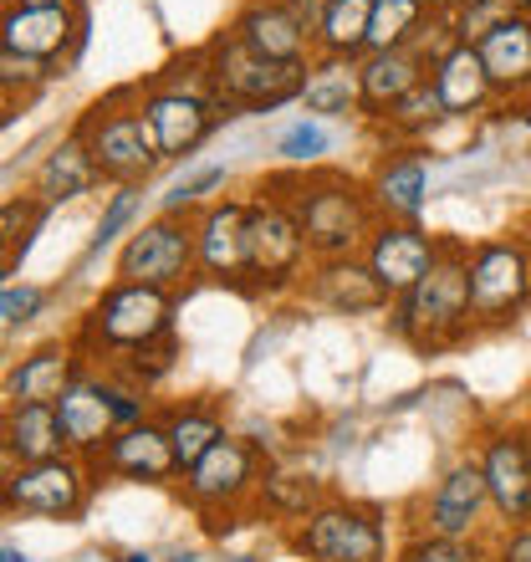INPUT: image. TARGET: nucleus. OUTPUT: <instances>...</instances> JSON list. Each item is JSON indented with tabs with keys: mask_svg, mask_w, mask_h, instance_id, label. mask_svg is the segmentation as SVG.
I'll return each instance as SVG.
<instances>
[{
	"mask_svg": "<svg viewBox=\"0 0 531 562\" xmlns=\"http://www.w3.org/2000/svg\"><path fill=\"white\" fill-rule=\"evenodd\" d=\"M118 562H154V552H128V558H118Z\"/></svg>",
	"mask_w": 531,
	"mask_h": 562,
	"instance_id": "8fccbe9b",
	"label": "nucleus"
},
{
	"mask_svg": "<svg viewBox=\"0 0 531 562\" xmlns=\"http://www.w3.org/2000/svg\"><path fill=\"white\" fill-rule=\"evenodd\" d=\"M296 562H302V558H296Z\"/></svg>",
	"mask_w": 531,
	"mask_h": 562,
	"instance_id": "6e6d98bb",
	"label": "nucleus"
},
{
	"mask_svg": "<svg viewBox=\"0 0 531 562\" xmlns=\"http://www.w3.org/2000/svg\"><path fill=\"white\" fill-rule=\"evenodd\" d=\"M394 562H490V542L486 537H429V532H409L398 542Z\"/></svg>",
	"mask_w": 531,
	"mask_h": 562,
	"instance_id": "4c0bfd02",
	"label": "nucleus"
},
{
	"mask_svg": "<svg viewBox=\"0 0 531 562\" xmlns=\"http://www.w3.org/2000/svg\"><path fill=\"white\" fill-rule=\"evenodd\" d=\"M286 548L302 562H394L384 512L369 502H353V496H327L317 512L292 521Z\"/></svg>",
	"mask_w": 531,
	"mask_h": 562,
	"instance_id": "9b49d317",
	"label": "nucleus"
},
{
	"mask_svg": "<svg viewBox=\"0 0 531 562\" xmlns=\"http://www.w3.org/2000/svg\"><path fill=\"white\" fill-rule=\"evenodd\" d=\"M194 277V215H154L128 231L113 256V281H144L179 292Z\"/></svg>",
	"mask_w": 531,
	"mask_h": 562,
	"instance_id": "2eb2a0df",
	"label": "nucleus"
},
{
	"mask_svg": "<svg viewBox=\"0 0 531 562\" xmlns=\"http://www.w3.org/2000/svg\"><path fill=\"white\" fill-rule=\"evenodd\" d=\"M46 302H52V292L46 286H31V281H21V286H0V327H21L36 323L46 312Z\"/></svg>",
	"mask_w": 531,
	"mask_h": 562,
	"instance_id": "79ce46f5",
	"label": "nucleus"
},
{
	"mask_svg": "<svg viewBox=\"0 0 531 562\" xmlns=\"http://www.w3.org/2000/svg\"><path fill=\"white\" fill-rule=\"evenodd\" d=\"M465 246L471 240H450L444 236L440 261L429 267V277L414 292L388 302V333L398 342H409L414 353H450L460 342L475 338V317H471V271H465Z\"/></svg>",
	"mask_w": 531,
	"mask_h": 562,
	"instance_id": "20e7f679",
	"label": "nucleus"
},
{
	"mask_svg": "<svg viewBox=\"0 0 531 562\" xmlns=\"http://www.w3.org/2000/svg\"><path fill=\"white\" fill-rule=\"evenodd\" d=\"M444 251V236H429L425 225H409V221H379V231L369 236L363 246V261H369L373 281L388 292V302L404 292H414L419 281L429 277V267L440 261Z\"/></svg>",
	"mask_w": 531,
	"mask_h": 562,
	"instance_id": "6ab92c4d",
	"label": "nucleus"
},
{
	"mask_svg": "<svg viewBox=\"0 0 531 562\" xmlns=\"http://www.w3.org/2000/svg\"><path fill=\"white\" fill-rule=\"evenodd\" d=\"M429 82H434V92H440L444 119L450 123H471V119H481V113L496 103V88H490V77H486V61H481V52L465 46V42H460L455 52H444V57L429 67Z\"/></svg>",
	"mask_w": 531,
	"mask_h": 562,
	"instance_id": "a878e982",
	"label": "nucleus"
},
{
	"mask_svg": "<svg viewBox=\"0 0 531 562\" xmlns=\"http://www.w3.org/2000/svg\"><path fill=\"white\" fill-rule=\"evenodd\" d=\"M98 184H103V175H98V164H92L88 144H82L77 134L61 138V144L52 148L42 164H36V175H31V194H36L46 210L72 205V200L92 194Z\"/></svg>",
	"mask_w": 531,
	"mask_h": 562,
	"instance_id": "cd10ccee",
	"label": "nucleus"
},
{
	"mask_svg": "<svg viewBox=\"0 0 531 562\" xmlns=\"http://www.w3.org/2000/svg\"><path fill=\"white\" fill-rule=\"evenodd\" d=\"M527 159H531V138H527Z\"/></svg>",
	"mask_w": 531,
	"mask_h": 562,
	"instance_id": "864d4df0",
	"label": "nucleus"
},
{
	"mask_svg": "<svg viewBox=\"0 0 531 562\" xmlns=\"http://www.w3.org/2000/svg\"><path fill=\"white\" fill-rule=\"evenodd\" d=\"M444 103H440V92H434V82H419L414 92H404L394 108H388L379 123H369L373 138H379V148L384 144H429V134L434 128H444Z\"/></svg>",
	"mask_w": 531,
	"mask_h": 562,
	"instance_id": "7c9ffc66",
	"label": "nucleus"
},
{
	"mask_svg": "<svg viewBox=\"0 0 531 562\" xmlns=\"http://www.w3.org/2000/svg\"><path fill=\"white\" fill-rule=\"evenodd\" d=\"M369 21H373V0H332L317 31V57L332 61H358L369 52Z\"/></svg>",
	"mask_w": 531,
	"mask_h": 562,
	"instance_id": "473e14b6",
	"label": "nucleus"
},
{
	"mask_svg": "<svg viewBox=\"0 0 531 562\" xmlns=\"http://www.w3.org/2000/svg\"><path fill=\"white\" fill-rule=\"evenodd\" d=\"M332 128H327L323 119H292L286 128H281L276 138H271V154H276V164L281 169H317V164L332 154Z\"/></svg>",
	"mask_w": 531,
	"mask_h": 562,
	"instance_id": "72a5a7b5",
	"label": "nucleus"
},
{
	"mask_svg": "<svg viewBox=\"0 0 531 562\" xmlns=\"http://www.w3.org/2000/svg\"><path fill=\"white\" fill-rule=\"evenodd\" d=\"M490 562H531V521L527 527H506L490 542Z\"/></svg>",
	"mask_w": 531,
	"mask_h": 562,
	"instance_id": "37998d69",
	"label": "nucleus"
},
{
	"mask_svg": "<svg viewBox=\"0 0 531 562\" xmlns=\"http://www.w3.org/2000/svg\"><path fill=\"white\" fill-rule=\"evenodd\" d=\"M15 471V456H11V445H5V435H0V481Z\"/></svg>",
	"mask_w": 531,
	"mask_h": 562,
	"instance_id": "a18cd8bd",
	"label": "nucleus"
},
{
	"mask_svg": "<svg viewBox=\"0 0 531 562\" xmlns=\"http://www.w3.org/2000/svg\"><path fill=\"white\" fill-rule=\"evenodd\" d=\"M486 77L501 103H521L531 98V15H506L475 42Z\"/></svg>",
	"mask_w": 531,
	"mask_h": 562,
	"instance_id": "393cba45",
	"label": "nucleus"
},
{
	"mask_svg": "<svg viewBox=\"0 0 531 562\" xmlns=\"http://www.w3.org/2000/svg\"><path fill=\"white\" fill-rule=\"evenodd\" d=\"M521 236H527V240H531V215H527V221H521Z\"/></svg>",
	"mask_w": 531,
	"mask_h": 562,
	"instance_id": "603ef678",
	"label": "nucleus"
},
{
	"mask_svg": "<svg viewBox=\"0 0 531 562\" xmlns=\"http://www.w3.org/2000/svg\"><path fill=\"white\" fill-rule=\"evenodd\" d=\"M138 108H144L148 128L159 138L163 164H190L210 138L221 134L225 123L236 119L230 108L215 98L205 72V52H190V57H174L163 72H154L138 88Z\"/></svg>",
	"mask_w": 531,
	"mask_h": 562,
	"instance_id": "f03ea898",
	"label": "nucleus"
},
{
	"mask_svg": "<svg viewBox=\"0 0 531 562\" xmlns=\"http://www.w3.org/2000/svg\"><path fill=\"white\" fill-rule=\"evenodd\" d=\"M57 77H67L61 67L52 61H36V57H21L11 46H0V98L5 103H31L42 88H52Z\"/></svg>",
	"mask_w": 531,
	"mask_h": 562,
	"instance_id": "58836bf2",
	"label": "nucleus"
},
{
	"mask_svg": "<svg viewBox=\"0 0 531 562\" xmlns=\"http://www.w3.org/2000/svg\"><path fill=\"white\" fill-rule=\"evenodd\" d=\"M490 521V496H486V475L475 460V445L460 450L440 465V475L429 481V491L414 502V527L409 532L429 537H486Z\"/></svg>",
	"mask_w": 531,
	"mask_h": 562,
	"instance_id": "4468645a",
	"label": "nucleus"
},
{
	"mask_svg": "<svg viewBox=\"0 0 531 562\" xmlns=\"http://www.w3.org/2000/svg\"><path fill=\"white\" fill-rule=\"evenodd\" d=\"M72 134L88 144L98 175H103L113 190L144 184V179L159 175V164H163L159 138H154L144 108H138V88H118V92H108V98H98V103L77 119Z\"/></svg>",
	"mask_w": 531,
	"mask_h": 562,
	"instance_id": "39448f33",
	"label": "nucleus"
},
{
	"mask_svg": "<svg viewBox=\"0 0 531 562\" xmlns=\"http://www.w3.org/2000/svg\"><path fill=\"white\" fill-rule=\"evenodd\" d=\"M174 312H179V292L163 286H144V281H108L103 292L92 296V307L77 317L72 327V348L88 363L108 369L128 353L159 348L174 338Z\"/></svg>",
	"mask_w": 531,
	"mask_h": 562,
	"instance_id": "7ed1b4c3",
	"label": "nucleus"
},
{
	"mask_svg": "<svg viewBox=\"0 0 531 562\" xmlns=\"http://www.w3.org/2000/svg\"><path fill=\"white\" fill-rule=\"evenodd\" d=\"M369 200L379 221H409L425 225V210L434 200V154L429 144H384L369 169Z\"/></svg>",
	"mask_w": 531,
	"mask_h": 562,
	"instance_id": "dca6fc26",
	"label": "nucleus"
},
{
	"mask_svg": "<svg viewBox=\"0 0 531 562\" xmlns=\"http://www.w3.org/2000/svg\"><path fill=\"white\" fill-rule=\"evenodd\" d=\"M296 108H302L307 119H323V123L358 119V113H363V103H358V72H353V61H332V57H317V61H312Z\"/></svg>",
	"mask_w": 531,
	"mask_h": 562,
	"instance_id": "c756f323",
	"label": "nucleus"
},
{
	"mask_svg": "<svg viewBox=\"0 0 531 562\" xmlns=\"http://www.w3.org/2000/svg\"><path fill=\"white\" fill-rule=\"evenodd\" d=\"M0 5H11V0H0Z\"/></svg>",
	"mask_w": 531,
	"mask_h": 562,
	"instance_id": "5fc2aeb1",
	"label": "nucleus"
},
{
	"mask_svg": "<svg viewBox=\"0 0 531 562\" xmlns=\"http://www.w3.org/2000/svg\"><path fill=\"white\" fill-rule=\"evenodd\" d=\"M429 15V0H373L369 21V52H388V46H409L419 21Z\"/></svg>",
	"mask_w": 531,
	"mask_h": 562,
	"instance_id": "c9c22d12",
	"label": "nucleus"
},
{
	"mask_svg": "<svg viewBox=\"0 0 531 562\" xmlns=\"http://www.w3.org/2000/svg\"><path fill=\"white\" fill-rule=\"evenodd\" d=\"M42 221H46V205L36 194L5 200V205H0V251H11V261H21V256L31 251V236L42 231Z\"/></svg>",
	"mask_w": 531,
	"mask_h": 562,
	"instance_id": "ea45409f",
	"label": "nucleus"
},
{
	"mask_svg": "<svg viewBox=\"0 0 531 562\" xmlns=\"http://www.w3.org/2000/svg\"><path fill=\"white\" fill-rule=\"evenodd\" d=\"M169 562H200V552H174Z\"/></svg>",
	"mask_w": 531,
	"mask_h": 562,
	"instance_id": "3c124183",
	"label": "nucleus"
},
{
	"mask_svg": "<svg viewBox=\"0 0 531 562\" xmlns=\"http://www.w3.org/2000/svg\"><path fill=\"white\" fill-rule=\"evenodd\" d=\"M281 5H286V11L296 15V26L312 31V42H317V31H323V15H327V5H332V0H281Z\"/></svg>",
	"mask_w": 531,
	"mask_h": 562,
	"instance_id": "c03bdc74",
	"label": "nucleus"
},
{
	"mask_svg": "<svg viewBox=\"0 0 531 562\" xmlns=\"http://www.w3.org/2000/svg\"><path fill=\"white\" fill-rule=\"evenodd\" d=\"M194 277L246 296V194L194 210Z\"/></svg>",
	"mask_w": 531,
	"mask_h": 562,
	"instance_id": "f3484780",
	"label": "nucleus"
},
{
	"mask_svg": "<svg viewBox=\"0 0 531 562\" xmlns=\"http://www.w3.org/2000/svg\"><path fill=\"white\" fill-rule=\"evenodd\" d=\"M159 419H163V435H169V450H174L179 475L190 471L200 456H210V450L230 435V425H225V404L210 400V394H200V400L159 404Z\"/></svg>",
	"mask_w": 531,
	"mask_h": 562,
	"instance_id": "bb28decb",
	"label": "nucleus"
},
{
	"mask_svg": "<svg viewBox=\"0 0 531 562\" xmlns=\"http://www.w3.org/2000/svg\"><path fill=\"white\" fill-rule=\"evenodd\" d=\"M92 465V481L103 486V481H128V486H169L179 475L174 465V450H169V435H163V419L159 409L138 425L118 429L113 440L88 460Z\"/></svg>",
	"mask_w": 531,
	"mask_h": 562,
	"instance_id": "a211bd4d",
	"label": "nucleus"
},
{
	"mask_svg": "<svg viewBox=\"0 0 531 562\" xmlns=\"http://www.w3.org/2000/svg\"><path fill=\"white\" fill-rule=\"evenodd\" d=\"M21 119V103H5V98H0V128H5V123H15Z\"/></svg>",
	"mask_w": 531,
	"mask_h": 562,
	"instance_id": "49530a36",
	"label": "nucleus"
},
{
	"mask_svg": "<svg viewBox=\"0 0 531 562\" xmlns=\"http://www.w3.org/2000/svg\"><path fill=\"white\" fill-rule=\"evenodd\" d=\"M261 190H271L296 215L307 236L312 261H342L363 256L369 236L379 231V210L369 200V184L342 169H271L261 175Z\"/></svg>",
	"mask_w": 531,
	"mask_h": 562,
	"instance_id": "f257e3e1",
	"label": "nucleus"
},
{
	"mask_svg": "<svg viewBox=\"0 0 531 562\" xmlns=\"http://www.w3.org/2000/svg\"><path fill=\"white\" fill-rule=\"evenodd\" d=\"M138 205H144V184H123V190L108 194L103 205V221H98V231H92V240L82 246V256H77V271H88L103 261V251H113V246H123V231L133 225V215H138Z\"/></svg>",
	"mask_w": 531,
	"mask_h": 562,
	"instance_id": "f704fd0d",
	"label": "nucleus"
},
{
	"mask_svg": "<svg viewBox=\"0 0 531 562\" xmlns=\"http://www.w3.org/2000/svg\"><path fill=\"white\" fill-rule=\"evenodd\" d=\"M465 271H471V317L475 333H501L517 327L531 312V240L517 231L471 240L465 246Z\"/></svg>",
	"mask_w": 531,
	"mask_h": 562,
	"instance_id": "6e6552de",
	"label": "nucleus"
},
{
	"mask_svg": "<svg viewBox=\"0 0 531 562\" xmlns=\"http://www.w3.org/2000/svg\"><path fill=\"white\" fill-rule=\"evenodd\" d=\"M225 184H230V169H225V164H200V169H190L184 179H174V184L163 190L159 215H194L200 205L221 200Z\"/></svg>",
	"mask_w": 531,
	"mask_h": 562,
	"instance_id": "e433bc0d",
	"label": "nucleus"
},
{
	"mask_svg": "<svg viewBox=\"0 0 531 562\" xmlns=\"http://www.w3.org/2000/svg\"><path fill=\"white\" fill-rule=\"evenodd\" d=\"M475 460L486 475L490 521L527 527L531 521V419H490L475 435Z\"/></svg>",
	"mask_w": 531,
	"mask_h": 562,
	"instance_id": "ddd939ff",
	"label": "nucleus"
},
{
	"mask_svg": "<svg viewBox=\"0 0 531 562\" xmlns=\"http://www.w3.org/2000/svg\"><path fill=\"white\" fill-rule=\"evenodd\" d=\"M240 42L251 46L256 57L281 61V67H312L317 61V42L312 31L296 26V15L281 0H240L236 15L225 21Z\"/></svg>",
	"mask_w": 531,
	"mask_h": 562,
	"instance_id": "412c9836",
	"label": "nucleus"
},
{
	"mask_svg": "<svg viewBox=\"0 0 531 562\" xmlns=\"http://www.w3.org/2000/svg\"><path fill=\"white\" fill-rule=\"evenodd\" d=\"M0 435H5V445H11L15 465H36V460L72 456L67 440H61L57 404H11V400H0Z\"/></svg>",
	"mask_w": 531,
	"mask_h": 562,
	"instance_id": "c85d7f7f",
	"label": "nucleus"
},
{
	"mask_svg": "<svg viewBox=\"0 0 531 562\" xmlns=\"http://www.w3.org/2000/svg\"><path fill=\"white\" fill-rule=\"evenodd\" d=\"M0 562H31L21 548H11V542H0Z\"/></svg>",
	"mask_w": 531,
	"mask_h": 562,
	"instance_id": "de8ad7c7",
	"label": "nucleus"
},
{
	"mask_svg": "<svg viewBox=\"0 0 531 562\" xmlns=\"http://www.w3.org/2000/svg\"><path fill=\"white\" fill-rule=\"evenodd\" d=\"M0 46L67 67L88 46V11H36V5L11 0V5H0Z\"/></svg>",
	"mask_w": 531,
	"mask_h": 562,
	"instance_id": "aec40b11",
	"label": "nucleus"
},
{
	"mask_svg": "<svg viewBox=\"0 0 531 562\" xmlns=\"http://www.w3.org/2000/svg\"><path fill=\"white\" fill-rule=\"evenodd\" d=\"M11 271H15V261H11V251H0V286H11V281H5V277H11Z\"/></svg>",
	"mask_w": 531,
	"mask_h": 562,
	"instance_id": "09e8293b",
	"label": "nucleus"
},
{
	"mask_svg": "<svg viewBox=\"0 0 531 562\" xmlns=\"http://www.w3.org/2000/svg\"><path fill=\"white\" fill-rule=\"evenodd\" d=\"M302 302L332 312V317H373V312H388V292L373 281L363 256L312 261L307 281H302Z\"/></svg>",
	"mask_w": 531,
	"mask_h": 562,
	"instance_id": "4be33fe9",
	"label": "nucleus"
},
{
	"mask_svg": "<svg viewBox=\"0 0 531 562\" xmlns=\"http://www.w3.org/2000/svg\"><path fill=\"white\" fill-rule=\"evenodd\" d=\"M82 363L88 358L72 348V338L67 342H42V348H31V353H21L5 369V379H0V400L11 404H57L61 394H67V384H72L77 373H82Z\"/></svg>",
	"mask_w": 531,
	"mask_h": 562,
	"instance_id": "5701e85b",
	"label": "nucleus"
},
{
	"mask_svg": "<svg viewBox=\"0 0 531 562\" xmlns=\"http://www.w3.org/2000/svg\"><path fill=\"white\" fill-rule=\"evenodd\" d=\"M154 415V394L123 384L113 369H98V363H82L67 394L57 400V419H61V440L67 450L82 460H92L118 429L138 425V419Z\"/></svg>",
	"mask_w": 531,
	"mask_h": 562,
	"instance_id": "423d86ee",
	"label": "nucleus"
},
{
	"mask_svg": "<svg viewBox=\"0 0 531 562\" xmlns=\"http://www.w3.org/2000/svg\"><path fill=\"white\" fill-rule=\"evenodd\" d=\"M312 271L307 236L271 190L256 184L246 194V296H286L302 292Z\"/></svg>",
	"mask_w": 531,
	"mask_h": 562,
	"instance_id": "0eeeda50",
	"label": "nucleus"
},
{
	"mask_svg": "<svg viewBox=\"0 0 531 562\" xmlns=\"http://www.w3.org/2000/svg\"><path fill=\"white\" fill-rule=\"evenodd\" d=\"M92 465L82 456L36 460L15 465L0 481V517H36V521H77L92 496Z\"/></svg>",
	"mask_w": 531,
	"mask_h": 562,
	"instance_id": "f8f14e48",
	"label": "nucleus"
},
{
	"mask_svg": "<svg viewBox=\"0 0 531 562\" xmlns=\"http://www.w3.org/2000/svg\"><path fill=\"white\" fill-rule=\"evenodd\" d=\"M353 72H358V103H363L358 119L379 123L404 92H414L425 82L429 67L414 46H388V52H363V57L353 61Z\"/></svg>",
	"mask_w": 531,
	"mask_h": 562,
	"instance_id": "b1692460",
	"label": "nucleus"
},
{
	"mask_svg": "<svg viewBox=\"0 0 531 562\" xmlns=\"http://www.w3.org/2000/svg\"><path fill=\"white\" fill-rule=\"evenodd\" d=\"M174 363H179V338L159 342V348H144V353H128V358H118V363H108V369L118 373L123 384L154 394V389H159L163 379L174 373Z\"/></svg>",
	"mask_w": 531,
	"mask_h": 562,
	"instance_id": "a19ab883",
	"label": "nucleus"
},
{
	"mask_svg": "<svg viewBox=\"0 0 531 562\" xmlns=\"http://www.w3.org/2000/svg\"><path fill=\"white\" fill-rule=\"evenodd\" d=\"M332 491L323 486V481H312L307 471H286V465H266L261 471V491H256V512H266V517L276 521H302L307 512H317V506L327 502Z\"/></svg>",
	"mask_w": 531,
	"mask_h": 562,
	"instance_id": "2f4dec72",
	"label": "nucleus"
},
{
	"mask_svg": "<svg viewBox=\"0 0 531 562\" xmlns=\"http://www.w3.org/2000/svg\"><path fill=\"white\" fill-rule=\"evenodd\" d=\"M266 460L246 435H225L210 456H200L190 471L179 475V502L190 506L194 517L221 532V521H240L246 512H256V491H261Z\"/></svg>",
	"mask_w": 531,
	"mask_h": 562,
	"instance_id": "1a4fd4ad",
	"label": "nucleus"
},
{
	"mask_svg": "<svg viewBox=\"0 0 531 562\" xmlns=\"http://www.w3.org/2000/svg\"><path fill=\"white\" fill-rule=\"evenodd\" d=\"M200 52H205L210 88H215V98H221L230 113H276V108L302 98L307 67H281V61L256 57L230 26L215 31Z\"/></svg>",
	"mask_w": 531,
	"mask_h": 562,
	"instance_id": "9d476101",
	"label": "nucleus"
}]
</instances>
